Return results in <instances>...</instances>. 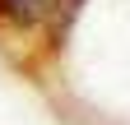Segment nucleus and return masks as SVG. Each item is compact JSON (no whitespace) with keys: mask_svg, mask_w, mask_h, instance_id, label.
Here are the masks:
<instances>
[{"mask_svg":"<svg viewBox=\"0 0 130 125\" xmlns=\"http://www.w3.org/2000/svg\"><path fill=\"white\" fill-rule=\"evenodd\" d=\"M0 14L14 19V23H32V19L46 14V0H0Z\"/></svg>","mask_w":130,"mask_h":125,"instance_id":"1","label":"nucleus"}]
</instances>
